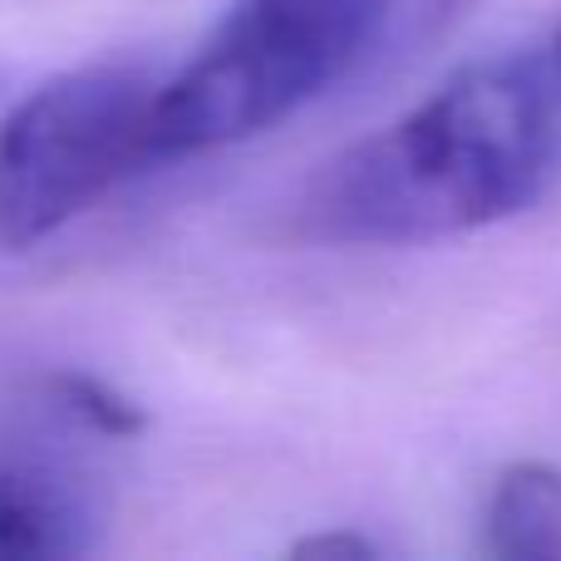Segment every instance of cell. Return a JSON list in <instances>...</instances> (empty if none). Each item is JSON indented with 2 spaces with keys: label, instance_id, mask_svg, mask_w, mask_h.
I'll return each instance as SVG.
<instances>
[{
  "label": "cell",
  "instance_id": "1",
  "mask_svg": "<svg viewBox=\"0 0 561 561\" xmlns=\"http://www.w3.org/2000/svg\"><path fill=\"white\" fill-rule=\"evenodd\" d=\"M552 65H478L385 134L340 153L306 193L325 242L414 247L517 217L547 193L561 153Z\"/></svg>",
  "mask_w": 561,
  "mask_h": 561
},
{
  "label": "cell",
  "instance_id": "2",
  "mask_svg": "<svg viewBox=\"0 0 561 561\" xmlns=\"http://www.w3.org/2000/svg\"><path fill=\"white\" fill-rule=\"evenodd\" d=\"M478 0H237L153 99V153L193 158L286 124L340 84L399 69Z\"/></svg>",
  "mask_w": 561,
  "mask_h": 561
},
{
  "label": "cell",
  "instance_id": "3",
  "mask_svg": "<svg viewBox=\"0 0 561 561\" xmlns=\"http://www.w3.org/2000/svg\"><path fill=\"white\" fill-rule=\"evenodd\" d=\"M158 84L144 69L94 65L39 84L0 124V242L35 247L153 153Z\"/></svg>",
  "mask_w": 561,
  "mask_h": 561
},
{
  "label": "cell",
  "instance_id": "4",
  "mask_svg": "<svg viewBox=\"0 0 561 561\" xmlns=\"http://www.w3.org/2000/svg\"><path fill=\"white\" fill-rule=\"evenodd\" d=\"M483 547L507 561H561V468L513 463L493 483Z\"/></svg>",
  "mask_w": 561,
  "mask_h": 561
},
{
  "label": "cell",
  "instance_id": "5",
  "mask_svg": "<svg viewBox=\"0 0 561 561\" xmlns=\"http://www.w3.org/2000/svg\"><path fill=\"white\" fill-rule=\"evenodd\" d=\"M69 547L65 503L30 478L0 473V557H49Z\"/></svg>",
  "mask_w": 561,
  "mask_h": 561
},
{
  "label": "cell",
  "instance_id": "6",
  "mask_svg": "<svg viewBox=\"0 0 561 561\" xmlns=\"http://www.w3.org/2000/svg\"><path fill=\"white\" fill-rule=\"evenodd\" d=\"M55 399L69 409V414H79L94 434H108V438H134L144 434V409L134 404V399H124L118 389H108L104 379H89V375H55Z\"/></svg>",
  "mask_w": 561,
  "mask_h": 561
},
{
  "label": "cell",
  "instance_id": "7",
  "mask_svg": "<svg viewBox=\"0 0 561 561\" xmlns=\"http://www.w3.org/2000/svg\"><path fill=\"white\" fill-rule=\"evenodd\" d=\"M290 552L296 557H375V547L355 533H320V537H300Z\"/></svg>",
  "mask_w": 561,
  "mask_h": 561
},
{
  "label": "cell",
  "instance_id": "8",
  "mask_svg": "<svg viewBox=\"0 0 561 561\" xmlns=\"http://www.w3.org/2000/svg\"><path fill=\"white\" fill-rule=\"evenodd\" d=\"M552 75H557V84H561V39H557V55H552Z\"/></svg>",
  "mask_w": 561,
  "mask_h": 561
}]
</instances>
